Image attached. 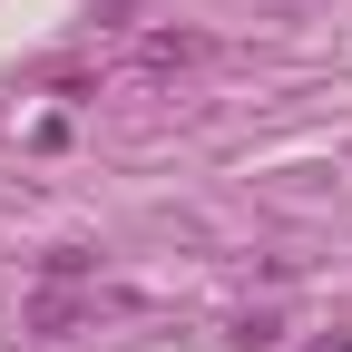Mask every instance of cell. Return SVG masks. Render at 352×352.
Returning <instances> with one entry per match:
<instances>
[{
	"label": "cell",
	"mask_w": 352,
	"mask_h": 352,
	"mask_svg": "<svg viewBox=\"0 0 352 352\" xmlns=\"http://www.w3.org/2000/svg\"><path fill=\"white\" fill-rule=\"evenodd\" d=\"M314 352H352V333H333V342H314Z\"/></svg>",
	"instance_id": "6da1fadb"
}]
</instances>
